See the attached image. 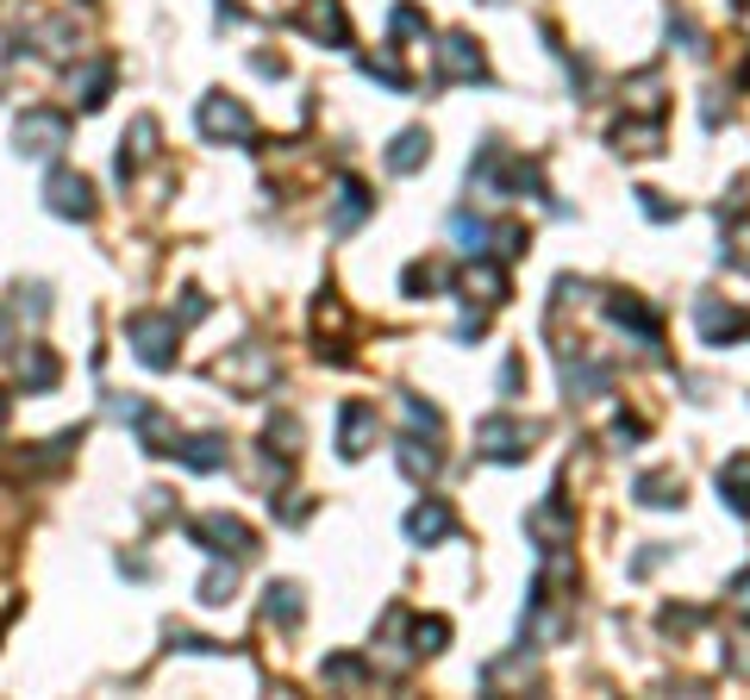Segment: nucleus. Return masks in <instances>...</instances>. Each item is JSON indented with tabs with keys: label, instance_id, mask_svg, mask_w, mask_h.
<instances>
[{
	"label": "nucleus",
	"instance_id": "0eeeda50",
	"mask_svg": "<svg viewBox=\"0 0 750 700\" xmlns=\"http://www.w3.org/2000/svg\"><path fill=\"white\" fill-rule=\"evenodd\" d=\"M425 156V138L420 132H406L401 144H394V151H388V163H394V169H413V163H420Z\"/></svg>",
	"mask_w": 750,
	"mask_h": 700
},
{
	"label": "nucleus",
	"instance_id": "f257e3e1",
	"mask_svg": "<svg viewBox=\"0 0 750 700\" xmlns=\"http://www.w3.org/2000/svg\"><path fill=\"white\" fill-rule=\"evenodd\" d=\"M57 138H63V119H51V113H32L20 125V151H32V156H51L57 151Z\"/></svg>",
	"mask_w": 750,
	"mask_h": 700
},
{
	"label": "nucleus",
	"instance_id": "39448f33",
	"mask_svg": "<svg viewBox=\"0 0 750 700\" xmlns=\"http://www.w3.org/2000/svg\"><path fill=\"white\" fill-rule=\"evenodd\" d=\"M406 532H413V538H444V532H450V513H444L438 501H432V506H413Z\"/></svg>",
	"mask_w": 750,
	"mask_h": 700
},
{
	"label": "nucleus",
	"instance_id": "f03ea898",
	"mask_svg": "<svg viewBox=\"0 0 750 700\" xmlns=\"http://www.w3.org/2000/svg\"><path fill=\"white\" fill-rule=\"evenodd\" d=\"M51 207H57V214L88 219V214H95V200H88V182H81V175H57V182H51Z\"/></svg>",
	"mask_w": 750,
	"mask_h": 700
},
{
	"label": "nucleus",
	"instance_id": "7ed1b4c3",
	"mask_svg": "<svg viewBox=\"0 0 750 700\" xmlns=\"http://www.w3.org/2000/svg\"><path fill=\"white\" fill-rule=\"evenodd\" d=\"M200 125H207V132L250 138V119H244V107H219V100H207V107H200Z\"/></svg>",
	"mask_w": 750,
	"mask_h": 700
},
{
	"label": "nucleus",
	"instance_id": "423d86ee",
	"mask_svg": "<svg viewBox=\"0 0 750 700\" xmlns=\"http://www.w3.org/2000/svg\"><path fill=\"white\" fill-rule=\"evenodd\" d=\"M450 76H481V51H469V39H450Z\"/></svg>",
	"mask_w": 750,
	"mask_h": 700
},
{
	"label": "nucleus",
	"instance_id": "20e7f679",
	"mask_svg": "<svg viewBox=\"0 0 750 700\" xmlns=\"http://www.w3.org/2000/svg\"><path fill=\"white\" fill-rule=\"evenodd\" d=\"M200 538H213L207 550H238V557L250 550V532L238 519H207V525H200Z\"/></svg>",
	"mask_w": 750,
	"mask_h": 700
}]
</instances>
